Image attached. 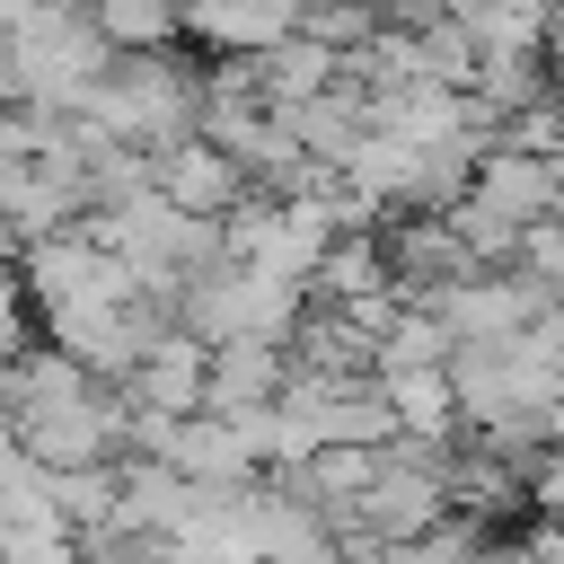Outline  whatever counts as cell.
<instances>
[{
  "instance_id": "cell-6",
  "label": "cell",
  "mask_w": 564,
  "mask_h": 564,
  "mask_svg": "<svg viewBox=\"0 0 564 564\" xmlns=\"http://www.w3.org/2000/svg\"><path fill=\"white\" fill-rule=\"evenodd\" d=\"M379 247H388V282H397V300H405V308H432V300H441V291H458L467 273H485V264L458 247L449 212H405Z\"/></svg>"
},
{
  "instance_id": "cell-4",
  "label": "cell",
  "mask_w": 564,
  "mask_h": 564,
  "mask_svg": "<svg viewBox=\"0 0 564 564\" xmlns=\"http://www.w3.org/2000/svg\"><path fill=\"white\" fill-rule=\"evenodd\" d=\"M18 282H26L35 317H70V308H132V300H141V282L123 273V256H106V247L88 238V220H79L70 238L26 247V256H18Z\"/></svg>"
},
{
  "instance_id": "cell-1",
  "label": "cell",
  "mask_w": 564,
  "mask_h": 564,
  "mask_svg": "<svg viewBox=\"0 0 564 564\" xmlns=\"http://www.w3.org/2000/svg\"><path fill=\"white\" fill-rule=\"evenodd\" d=\"M0 35H9L18 106H44V115H79L88 88L115 70V44L97 35V18L62 0H0Z\"/></svg>"
},
{
  "instance_id": "cell-13",
  "label": "cell",
  "mask_w": 564,
  "mask_h": 564,
  "mask_svg": "<svg viewBox=\"0 0 564 564\" xmlns=\"http://www.w3.org/2000/svg\"><path fill=\"white\" fill-rule=\"evenodd\" d=\"M88 18H97V35L115 44V62L167 53V44L185 35V9H176V0H88Z\"/></svg>"
},
{
  "instance_id": "cell-5",
  "label": "cell",
  "mask_w": 564,
  "mask_h": 564,
  "mask_svg": "<svg viewBox=\"0 0 564 564\" xmlns=\"http://www.w3.org/2000/svg\"><path fill=\"white\" fill-rule=\"evenodd\" d=\"M546 308H555V300H546L529 273H467L458 291H441V300H432V317L449 326V344H458V352H467V344H511V335H529Z\"/></svg>"
},
{
  "instance_id": "cell-16",
  "label": "cell",
  "mask_w": 564,
  "mask_h": 564,
  "mask_svg": "<svg viewBox=\"0 0 564 564\" xmlns=\"http://www.w3.org/2000/svg\"><path fill=\"white\" fill-rule=\"evenodd\" d=\"M546 88L564 97V0H555V18H546Z\"/></svg>"
},
{
  "instance_id": "cell-14",
  "label": "cell",
  "mask_w": 564,
  "mask_h": 564,
  "mask_svg": "<svg viewBox=\"0 0 564 564\" xmlns=\"http://www.w3.org/2000/svg\"><path fill=\"white\" fill-rule=\"evenodd\" d=\"M520 273H529L546 300H564V220H546V229L520 238Z\"/></svg>"
},
{
  "instance_id": "cell-17",
  "label": "cell",
  "mask_w": 564,
  "mask_h": 564,
  "mask_svg": "<svg viewBox=\"0 0 564 564\" xmlns=\"http://www.w3.org/2000/svg\"><path fill=\"white\" fill-rule=\"evenodd\" d=\"M9 458H26V449H18V414L0 405V467H9Z\"/></svg>"
},
{
  "instance_id": "cell-7",
  "label": "cell",
  "mask_w": 564,
  "mask_h": 564,
  "mask_svg": "<svg viewBox=\"0 0 564 564\" xmlns=\"http://www.w3.org/2000/svg\"><path fill=\"white\" fill-rule=\"evenodd\" d=\"M467 203L476 212H494L502 229H546V220H564V167L555 159H529V150H485L476 159V185H467Z\"/></svg>"
},
{
  "instance_id": "cell-11",
  "label": "cell",
  "mask_w": 564,
  "mask_h": 564,
  "mask_svg": "<svg viewBox=\"0 0 564 564\" xmlns=\"http://www.w3.org/2000/svg\"><path fill=\"white\" fill-rule=\"evenodd\" d=\"M282 388H291V352L282 344H229V352H212V414L282 405Z\"/></svg>"
},
{
  "instance_id": "cell-9",
  "label": "cell",
  "mask_w": 564,
  "mask_h": 564,
  "mask_svg": "<svg viewBox=\"0 0 564 564\" xmlns=\"http://www.w3.org/2000/svg\"><path fill=\"white\" fill-rule=\"evenodd\" d=\"M150 194H159V203H176L185 220H229L256 185L238 176V159H229V150H212V141L194 132V141H176V150H159V159H150Z\"/></svg>"
},
{
  "instance_id": "cell-3",
  "label": "cell",
  "mask_w": 564,
  "mask_h": 564,
  "mask_svg": "<svg viewBox=\"0 0 564 564\" xmlns=\"http://www.w3.org/2000/svg\"><path fill=\"white\" fill-rule=\"evenodd\" d=\"M176 326L194 344H212V352H229V344H282L291 352V335L308 326V291L273 282V273H247V264L220 256L212 273H194L176 291Z\"/></svg>"
},
{
  "instance_id": "cell-10",
  "label": "cell",
  "mask_w": 564,
  "mask_h": 564,
  "mask_svg": "<svg viewBox=\"0 0 564 564\" xmlns=\"http://www.w3.org/2000/svg\"><path fill=\"white\" fill-rule=\"evenodd\" d=\"M159 458H167L185 485H203V494H238V485H256V449L238 441L229 414H194V423H176Z\"/></svg>"
},
{
  "instance_id": "cell-12",
  "label": "cell",
  "mask_w": 564,
  "mask_h": 564,
  "mask_svg": "<svg viewBox=\"0 0 564 564\" xmlns=\"http://www.w3.org/2000/svg\"><path fill=\"white\" fill-rule=\"evenodd\" d=\"M308 291H317V308H352V300H379V291H397V282H388V247H379L370 229H361V238H335Z\"/></svg>"
},
{
  "instance_id": "cell-8",
  "label": "cell",
  "mask_w": 564,
  "mask_h": 564,
  "mask_svg": "<svg viewBox=\"0 0 564 564\" xmlns=\"http://www.w3.org/2000/svg\"><path fill=\"white\" fill-rule=\"evenodd\" d=\"M123 405H132V414H159V423L212 414V344H194L185 326H167V335L150 344V361L123 379Z\"/></svg>"
},
{
  "instance_id": "cell-15",
  "label": "cell",
  "mask_w": 564,
  "mask_h": 564,
  "mask_svg": "<svg viewBox=\"0 0 564 564\" xmlns=\"http://www.w3.org/2000/svg\"><path fill=\"white\" fill-rule=\"evenodd\" d=\"M88 564H167V538H132V529H106V538H88Z\"/></svg>"
},
{
  "instance_id": "cell-2",
  "label": "cell",
  "mask_w": 564,
  "mask_h": 564,
  "mask_svg": "<svg viewBox=\"0 0 564 564\" xmlns=\"http://www.w3.org/2000/svg\"><path fill=\"white\" fill-rule=\"evenodd\" d=\"M203 70H185L176 53H132V62H115L97 88H88V106H79V123L97 132V141H123V150H176V141H194L203 132Z\"/></svg>"
}]
</instances>
